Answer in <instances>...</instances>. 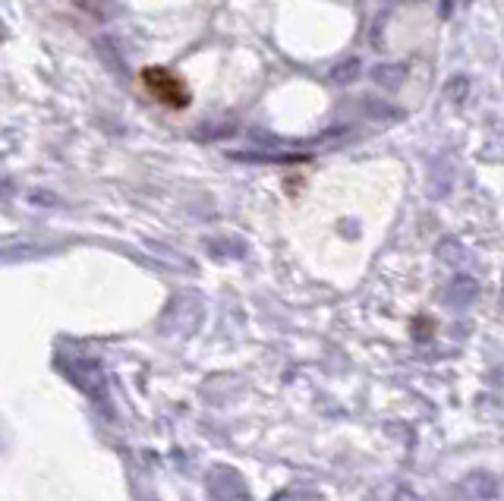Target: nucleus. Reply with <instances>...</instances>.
<instances>
[{"label":"nucleus","mask_w":504,"mask_h":501,"mask_svg":"<svg viewBox=\"0 0 504 501\" xmlns=\"http://www.w3.org/2000/svg\"><path fill=\"white\" fill-rule=\"evenodd\" d=\"M139 83L158 104H164L170 110H187L193 104V92H189L187 79L180 73L168 70V66H145L139 73Z\"/></svg>","instance_id":"1"}]
</instances>
